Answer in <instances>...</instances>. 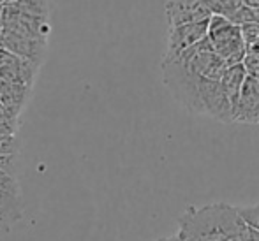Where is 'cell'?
Masks as SVG:
<instances>
[{
  "instance_id": "6da1fadb",
  "label": "cell",
  "mask_w": 259,
  "mask_h": 241,
  "mask_svg": "<svg viewBox=\"0 0 259 241\" xmlns=\"http://www.w3.org/2000/svg\"><path fill=\"white\" fill-rule=\"evenodd\" d=\"M162 81L185 109L194 115H206L219 122H235V113L222 90L221 81H215L189 65L182 58L160 62Z\"/></svg>"
},
{
  "instance_id": "7a4b0ae2",
  "label": "cell",
  "mask_w": 259,
  "mask_h": 241,
  "mask_svg": "<svg viewBox=\"0 0 259 241\" xmlns=\"http://www.w3.org/2000/svg\"><path fill=\"white\" fill-rule=\"evenodd\" d=\"M182 241H247L249 225L242 220L238 208L217 203L201 208H187L178 220Z\"/></svg>"
},
{
  "instance_id": "3957f363",
  "label": "cell",
  "mask_w": 259,
  "mask_h": 241,
  "mask_svg": "<svg viewBox=\"0 0 259 241\" xmlns=\"http://www.w3.org/2000/svg\"><path fill=\"white\" fill-rule=\"evenodd\" d=\"M208 41L221 58H224L228 67L243 64L247 57L245 39L242 27L233 23L224 14H213L208 23Z\"/></svg>"
},
{
  "instance_id": "277c9868",
  "label": "cell",
  "mask_w": 259,
  "mask_h": 241,
  "mask_svg": "<svg viewBox=\"0 0 259 241\" xmlns=\"http://www.w3.org/2000/svg\"><path fill=\"white\" fill-rule=\"evenodd\" d=\"M2 16H4V25H6V32L4 34L48 41V35L52 32L50 18L25 13V11L18 9L16 6H13V4L2 6Z\"/></svg>"
},
{
  "instance_id": "5b68a950",
  "label": "cell",
  "mask_w": 259,
  "mask_h": 241,
  "mask_svg": "<svg viewBox=\"0 0 259 241\" xmlns=\"http://www.w3.org/2000/svg\"><path fill=\"white\" fill-rule=\"evenodd\" d=\"M23 218L21 188L13 173L0 171V229H11Z\"/></svg>"
},
{
  "instance_id": "8992f818",
  "label": "cell",
  "mask_w": 259,
  "mask_h": 241,
  "mask_svg": "<svg viewBox=\"0 0 259 241\" xmlns=\"http://www.w3.org/2000/svg\"><path fill=\"white\" fill-rule=\"evenodd\" d=\"M166 14L169 27L185 23H198V21H208L217 9L208 0H167Z\"/></svg>"
},
{
  "instance_id": "52a82bcc",
  "label": "cell",
  "mask_w": 259,
  "mask_h": 241,
  "mask_svg": "<svg viewBox=\"0 0 259 241\" xmlns=\"http://www.w3.org/2000/svg\"><path fill=\"white\" fill-rule=\"evenodd\" d=\"M208 21H198V23H185L177 25V27H169L167 32V46L166 53L162 58H173L180 55L182 51L192 48L198 42L205 41L208 37Z\"/></svg>"
},
{
  "instance_id": "ba28073f",
  "label": "cell",
  "mask_w": 259,
  "mask_h": 241,
  "mask_svg": "<svg viewBox=\"0 0 259 241\" xmlns=\"http://www.w3.org/2000/svg\"><path fill=\"white\" fill-rule=\"evenodd\" d=\"M37 72L39 67L32 62L23 60L4 48L0 50V79L2 81L32 88L35 78H37Z\"/></svg>"
},
{
  "instance_id": "9c48e42d",
  "label": "cell",
  "mask_w": 259,
  "mask_h": 241,
  "mask_svg": "<svg viewBox=\"0 0 259 241\" xmlns=\"http://www.w3.org/2000/svg\"><path fill=\"white\" fill-rule=\"evenodd\" d=\"M2 46L4 50L11 51L13 55L23 58V60L32 62L37 67H41L46 58V53H48V41L20 37V35H11V34H4Z\"/></svg>"
},
{
  "instance_id": "30bf717a",
  "label": "cell",
  "mask_w": 259,
  "mask_h": 241,
  "mask_svg": "<svg viewBox=\"0 0 259 241\" xmlns=\"http://www.w3.org/2000/svg\"><path fill=\"white\" fill-rule=\"evenodd\" d=\"M257 108H259V79L252 78V76H247V81L242 88V95H240L235 122L252 123Z\"/></svg>"
},
{
  "instance_id": "8fae6325",
  "label": "cell",
  "mask_w": 259,
  "mask_h": 241,
  "mask_svg": "<svg viewBox=\"0 0 259 241\" xmlns=\"http://www.w3.org/2000/svg\"><path fill=\"white\" fill-rule=\"evenodd\" d=\"M247 69L243 64L238 65H231V67L226 69L224 76L221 79L222 90H224L226 97H228L229 104L233 108V113L236 116V109H238V102H240V95H242V88L247 81Z\"/></svg>"
},
{
  "instance_id": "7c38bea8",
  "label": "cell",
  "mask_w": 259,
  "mask_h": 241,
  "mask_svg": "<svg viewBox=\"0 0 259 241\" xmlns=\"http://www.w3.org/2000/svg\"><path fill=\"white\" fill-rule=\"evenodd\" d=\"M30 90L23 85H14L0 79V102L6 108H9L16 116L21 115L23 108L27 106V101L30 97Z\"/></svg>"
},
{
  "instance_id": "4fadbf2b",
  "label": "cell",
  "mask_w": 259,
  "mask_h": 241,
  "mask_svg": "<svg viewBox=\"0 0 259 241\" xmlns=\"http://www.w3.org/2000/svg\"><path fill=\"white\" fill-rule=\"evenodd\" d=\"M7 4H13L25 13L45 18H50V11H52V0H7Z\"/></svg>"
},
{
  "instance_id": "5bb4252c",
  "label": "cell",
  "mask_w": 259,
  "mask_h": 241,
  "mask_svg": "<svg viewBox=\"0 0 259 241\" xmlns=\"http://www.w3.org/2000/svg\"><path fill=\"white\" fill-rule=\"evenodd\" d=\"M226 18H229L238 27H243V25H259V7H250L243 4V6L236 7L233 13H229Z\"/></svg>"
},
{
  "instance_id": "9a60e30c",
  "label": "cell",
  "mask_w": 259,
  "mask_h": 241,
  "mask_svg": "<svg viewBox=\"0 0 259 241\" xmlns=\"http://www.w3.org/2000/svg\"><path fill=\"white\" fill-rule=\"evenodd\" d=\"M238 213H240V217H242V220L245 222L250 229L259 231V203L254 204V206L238 208Z\"/></svg>"
},
{
  "instance_id": "2e32d148",
  "label": "cell",
  "mask_w": 259,
  "mask_h": 241,
  "mask_svg": "<svg viewBox=\"0 0 259 241\" xmlns=\"http://www.w3.org/2000/svg\"><path fill=\"white\" fill-rule=\"evenodd\" d=\"M243 65L247 69V74L259 79V55H247Z\"/></svg>"
},
{
  "instance_id": "e0dca14e",
  "label": "cell",
  "mask_w": 259,
  "mask_h": 241,
  "mask_svg": "<svg viewBox=\"0 0 259 241\" xmlns=\"http://www.w3.org/2000/svg\"><path fill=\"white\" fill-rule=\"evenodd\" d=\"M18 118H20V116H16L9 108H6V106L0 102V123H18Z\"/></svg>"
},
{
  "instance_id": "ac0fdd59",
  "label": "cell",
  "mask_w": 259,
  "mask_h": 241,
  "mask_svg": "<svg viewBox=\"0 0 259 241\" xmlns=\"http://www.w3.org/2000/svg\"><path fill=\"white\" fill-rule=\"evenodd\" d=\"M4 32H6V25H4V16H2V9H0V39L4 37Z\"/></svg>"
},
{
  "instance_id": "d6986e66",
  "label": "cell",
  "mask_w": 259,
  "mask_h": 241,
  "mask_svg": "<svg viewBox=\"0 0 259 241\" xmlns=\"http://www.w3.org/2000/svg\"><path fill=\"white\" fill-rule=\"evenodd\" d=\"M0 4H2V6H4V4H7V0H0Z\"/></svg>"
},
{
  "instance_id": "ffe728a7",
  "label": "cell",
  "mask_w": 259,
  "mask_h": 241,
  "mask_svg": "<svg viewBox=\"0 0 259 241\" xmlns=\"http://www.w3.org/2000/svg\"><path fill=\"white\" fill-rule=\"evenodd\" d=\"M0 9H2V4H0Z\"/></svg>"
}]
</instances>
